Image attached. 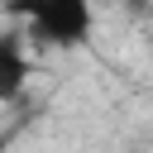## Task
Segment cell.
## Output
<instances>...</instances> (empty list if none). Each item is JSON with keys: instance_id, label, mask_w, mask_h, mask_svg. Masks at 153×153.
I'll use <instances>...</instances> for the list:
<instances>
[{"instance_id": "cell-1", "label": "cell", "mask_w": 153, "mask_h": 153, "mask_svg": "<svg viewBox=\"0 0 153 153\" xmlns=\"http://www.w3.org/2000/svg\"><path fill=\"white\" fill-rule=\"evenodd\" d=\"M10 14L29 24V38L48 48H81L96 29L91 0H10Z\"/></svg>"}, {"instance_id": "cell-3", "label": "cell", "mask_w": 153, "mask_h": 153, "mask_svg": "<svg viewBox=\"0 0 153 153\" xmlns=\"http://www.w3.org/2000/svg\"><path fill=\"white\" fill-rule=\"evenodd\" d=\"M129 19H153V0H115Z\"/></svg>"}, {"instance_id": "cell-4", "label": "cell", "mask_w": 153, "mask_h": 153, "mask_svg": "<svg viewBox=\"0 0 153 153\" xmlns=\"http://www.w3.org/2000/svg\"><path fill=\"white\" fill-rule=\"evenodd\" d=\"M0 153H5V134H0Z\"/></svg>"}, {"instance_id": "cell-2", "label": "cell", "mask_w": 153, "mask_h": 153, "mask_svg": "<svg viewBox=\"0 0 153 153\" xmlns=\"http://www.w3.org/2000/svg\"><path fill=\"white\" fill-rule=\"evenodd\" d=\"M29 86V53H24V33L5 29L0 33V105L19 100Z\"/></svg>"}]
</instances>
